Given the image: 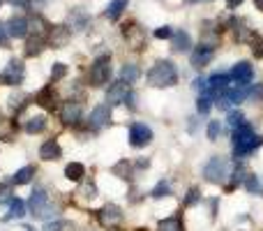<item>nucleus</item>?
Returning <instances> with one entry per match:
<instances>
[{
	"label": "nucleus",
	"mask_w": 263,
	"mask_h": 231,
	"mask_svg": "<svg viewBox=\"0 0 263 231\" xmlns=\"http://www.w3.org/2000/svg\"><path fill=\"white\" fill-rule=\"evenodd\" d=\"M111 74H114V67H111V58L109 56H100L95 63L90 65V72H88V81L90 86L102 88L104 83L111 81Z\"/></svg>",
	"instance_id": "nucleus-4"
},
{
	"label": "nucleus",
	"mask_w": 263,
	"mask_h": 231,
	"mask_svg": "<svg viewBox=\"0 0 263 231\" xmlns=\"http://www.w3.org/2000/svg\"><path fill=\"white\" fill-rule=\"evenodd\" d=\"M100 224L102 227H118L120 222L125 220V213H123V208L120 206H116V204H106V206H102V210H100Z\"/></svg>",
	"instance_id": "nucleus-10"
},
{
	"label": "nucleus",
	"mask_w": 263,
	"mask_h": 231,
	"mask_svg": "<svg viewBox=\"0 0 263 231\" xmlns=\"http://www.w3.org/2000/svg\"><path fill=\"white\" fill-rule=\"evenodd\" d=\"M86 125H88V130L90 132L106 130V127L111 125V106L109 104H97L95 109L90 111V116H88Z\"/></svg>",
	"instance_id": "nucleus-5"
},
{
	"label": "nucleus",
	"mask_w": 263,
	"mask_h": 231,
	"mask_svg": "<svg viewBox=\"0 0 263 231\" xmlns=\"http://www.w3.org/2000/svg\"><path fill=\"white\" fill-rule=\"evenodd\" d=\"M37 3H42V5H44V3H46V0H37Z\"/></svg>",
	"instance_id": "nucleus-48"
},
{
	"label": "nucleus",
	"mask_w": 263,
	"mask_h": 231,
	"mask_svg": "<svg viewBox=\"0 0 263 231\" xmlns=\"http://www.w3.org/2000/svg\"><path fill=\"white\" fill-rule=\"evenodd\" d=\"M252 54H254V58L263 60V40L261 37H252Z\"/></svg>",
	"instance_id": "nucleus-38"
},
{
	"label": "nucleus",
	"mask_w": 263,
	"mask_h": 231,
	"mask_svg": "<svg viewBox=\"0 0 263 231\" xmlns=\"http://www.w3.org/2000/svg\"><path fill=\"white\" fill-rule=\"evenodd\" d=\"M26 215V204H23L21 199H16V197H12L9 199V215L5 220H18Z\"/></svg>",
	"instance_id": "nucleus-28"
},
{
	"label": "nucleus",
	"mask_w": 263,
	"mask_h": 231,
	"mask_svg": "<svg viewBox=\"0 0 263 231\" xmlns=\"http://www.w3.org/2000/svg\"><path fill=\"white\" fill-rule=\"evenodd\" d=\"M242 185H245V190L250 192V194H259V197H263V183H261V178L256 176V173H247L245 176V183H242Z\"/></svg>",
	"instance_id": "nucleus-26"
},
{
	"label": "nucleus",
	"mask_w": 263,
	"mask_h": 231,
	"mask_svg": "<svg viewBox=\"0 0 263 231\" xmlns=\"http://www.w3.org/2000/svg\"><path fill=\"white\" fill-rule=\"evenodd\" d=\"M213 97H215L213 91H205L203 95L196 100V111H199V114H210V109H213Z\"/></svg>",
	"instance_id": "nucleus-29"
},
{
	"label": "nucleus",
	"mask_w": 263,
	"mask_h": 231,
	"mask_svg": "<svg viewBox=\"0 0 263 231\" xmlns=\"http://www.w3.org/2000/svg\"><path fill=\"white\" fill-rule=\"evenodd\" d=\"M5 28H7V35L9 37H16V40H23V37H28V30H30L26 16H12L7 23H5Z\"/></svg>",
	"instance_id": "nucleus-14"
},
{
	"label": "nucleus",
	"mask_w": 263,
	"mask_h": 231,
	"mask_svg": "<svg viewBox=\"0 0 263 231\" xmlns=\"http://www.w3.org/2000/svg\"><path fill=\"white\" fill-rule=\"evenodd\" d=\"M157 231H185V224L180 215H168L157 222Z\"/></svg>",
	"instance_id": "nucleus-23"
},
{
	"label": "nucleus",
	"mask_w": 263,
	"mask_h": 231,
	"mask_svg": "<svg viewBox=\"0 0 263 231\" xmlns=\"http://www.w3.org/2000/svg\"><path fill=\"white\" fill-rule=\"evenodd\" d=\"M88 23H90V21H88V16L81 12V7H77V9H74V26H77L79 30H86V28H88Z\"/></svg>",
	"instance_id": "nucleus-36"
},
{
	"label": "nucleus",
	"mask_w": 263,
	"mask_h": 231,
	"mask_svg": "<svg viewBox=\"0 0 263 231\" xmlns=\"http://www.w3.org/2000/svg\"><path fill=\"white\" fill-rule=\"evenodd\" d=\"M155 37H157V40H168V37H173L171 26H162V28H157V30H155Z\"/></svg>",
	"instance_id": "nucleus-39"
},
{
	"label": "nucleus",
	"mask_w": 263,
	"mask_h": 231,
	"mask_svg": "<svg viewBox=\"0 0 263 231\" xmlns=\"http://www.w3.org/2000/svg\"><path fill=\"white\" fill-rule=\"evenodd\" d=\"M28 206H30V213L35 215V218H42V213L49 208V194H46L44 187H35V190H32L30 199H28Z\"/></svg>",
	"instance_id": "nucleus-12"
},
{
	"label": "nucleus",
	"mask_w": 263,
	"mask_h": 231,
	"mask_svg": "<svg viewBox=\"0 0 263 231\" xmlns=\"http://www.w3.org/2000/svg\"><path fill=\"white\" fill-rule=\"evenodd\" d=\"M129 95V88L127 83L123 81H116L109 86V91H106V102H109V106H118V104H125V100H127Z\"/></svg>",
	"instance_id": "nucleus-13"
},
{
	"label": "nucleus",
	"mask_w": 263,
	"mask_h": 231,
	"mask_svg": "<svg viewBox=\"0 0 263 231\" xmlns=\"http://www.w3.org/2000/svg\"><path fill=\"white\" fill-rule=\"evenodd\" d=\"M65 178L72 183H79L86 178V167H83L81 162H69L67 167H65Z\"/></svg>",
	"instance_id": "nucleus-24"
},
{
	"label": "nucleus",
	"mask_w": 263,
	"mask_h": 231,
	"mask_svg": "<svg viewBox=\"0 0 263 231\" xmlns=\"http://www.w3.org/2000/svg\"><path fill=\"white\" fill-rule=\"evenodd\" d=\"M171 194V185H168V181H159L157 185L153 187V192H150V197L153 199H164V197Z\"/></svg>",
	"instance_id": "nucleus-30"
},
{
	"label": "nucleus",
	"mask_w": 263,
	"mask_h": 231,
	"mask_svg": "<svg viewBox=\"0 0 263 231\" xmlns=\"http://www.w3.org/2000/svg\"><path fill=\"white\" fill-rule=\"evenodd\" d=\"M37 104L40 106H44V109H49V111H53L55 109V100H58V97H55V93H53V88L51 86H46V88H42L40 93H37Z\"/></svg>",
	"instance_id": "nucleus-21"
},
{
	"label": "nucleus",
	"mask_w": 263,
	"mask_h": 231,
	"mask_svg": "<svg viewBox=\"0 0 263 231\" xmlns=\"http://www.w3.org/2000/svg\"><path fill=\"white\" fill-rule=\"evenodd\" d=\"M196 3H210V0H196Z\"/></svg>",
	"instance_id": "nucleus-47"
},
{
	"label": "nucleus",
	"mask_w": 263,
	"mask_h": 231,
	"mask_svg": "<svg viewBox=\"0 0 263 231\" xmlns=\"http://www.w3.org/2000/svg\"><path fill=\"white\" fill-rule=\"evenodd\" d=\"M23 79H26V65L16 58L9 60L7 67H5L3 74H0V81L7 83V86H21Z\"/></svg>",
	"instance_id": "nucleus-7"
},
{
	"label": "nucleus",
	"mask_w": 263,
	"mask_h": 231,
	"mask_svg": "<svg viewBox=\"0 0 263 231\" xmlns=\"http://www.w3.org/2000/svg\"><path fill=\"white\" fill-rule=\"evenodd\" d=\"M7 28L5 26H0V46H7Z\"/></svg>",
	"instance_id": "nucleus-43"
},
{
	"label": "nucleus",
	"mask_w": 263,
	"mask_h": 231,
	"mask_svg": "<svg viewBox=\"0 0 263 231\" xmlns=\"http://www.w3.org/2000/svg\"><path fill=\"white\" fill-rule=\"evenodd\" d=\"M46 42H49V46H53V49H63L69 42V30L65 26H53L46 32Z\"/></svg>",
	"instance_id": "nucleus-16"
},
{
	"label": "nucleus",
	"mask_w": 263,
	"mask_h": 231,
	"mask_svg": "<svg viewBox=\"0 0 263 231\" xmlns=\"http://www.w3.org/2000/svg\"><path fill=\"white\" fill-rule=\"evenodd\" d=\"M40 157L44 159V162H55V159L63 157V148H60V144L55 139H46L44 144L40 146Z\"/></svg>",
	"instance_id": "nucleus-15"
},
{
	"label": "nucleus",
	"mask_w": 263,
	"mask_h": 231,
	"mask_svg": "<svg viewBox=\"0 0 263 231\" xmlns=\"http://www.w3.org/2000/svg\"><path fill=\"white\" fill-rule=\"evenodd\" d=\"M46 46H49V42H46L44 35H30L26 40V49H23V54H26V58H35V56H40Z\"/></svg>",
	"instance_id": "nucleus-17"
},
{
	"label": "nucleus",
	"mask_w": 263,
	"mask_h": 231,
	"mask_svg": "<svg viewBox=\"0 0 263 231\" xmlns=\"http://www.w3.org/2000/svg\"><path fill=\"white\" fill-rule=\"evenodd\" d=\"M215 49H217V46L215 44H196V49L192 51V67H205V65H210V60L215 58Z\"/></svg>",
	"instance_id": "nucleus-11"
},
{
	"label": "nucleus",
	"mask_w": 263,
	"mask_h": 231,
	"mask_svg": "<svg viewBox=\"0 0 263 231\" xmlns=\"http://www.w3.org/2000/svg\"><path fill=\"white\" fill-rule=\"evenodd\" d=\"M23 130L28 132V134H42V132L46 130V118L44 116H32L26 120V125H23Z\"/></svg>",
	"instance_id": "nucleus-25"
},
{
	"label": "nucleus",
	"mask_w": 263,
	"mask_h": 231,
	"mask_svg": "<svg viewBox=\"0 0 263 231\" xmlns=\"http://www.w3.org/2000/svg\"><path fill=\"white\" fill-rule=\"evenodd\" d=\"M229 83H233V81H231V74L217 72V74H213V77L208 79V91H213V93H224V91L229 88Z\"/></svg>",
	"instance_id": "nucleus-20"
},
{
	"label": "nucleus",
	"mask_w": 263,
	"mask_h": 231,
	"mask_svg": "<svg viewBox=\"0 0 263 231\" xmlns=\"http://www.w3.org/2000/svg\"><path fill=\"white\" fill-rule=\"evenodd\" d=\"M178 79H180V72H178V67L168 58H162V60H155V65L150 67V72H148V86L164 91V88H173V86H176Z\"/></svg>",
	"instance_id": "nucleus-2"
},
{
	"label": "nucleus",
	"mask_w": 263,
	"mask_h": 231,
	"mask_svg": "<svg viewBox=\"0 0 263 231\" xmlns=\"http://www.w3.org/2000/svg\"><path fill=\"white\" fill-rule=\"evenodd\" d=\"M114 231H123V229H114Z\"/></svg>",
	"instance_id": "nucleus-49"
},
{
	"label": "nucleus",
	"mask_w": 263,
	"mask_h": 231,
	"mask_svg": "<svg viewBox=\"0 0 263 231\" xmlns=\"http://www.w3.org/2000/svg\"><path fill=\"white\" fill-rule=\"evenodd\" d=\"M127 3L129 0H111V3L106 5V9H104V16L109 19V21H118V19L123 16L125 7H127Z\"/></svg>",
	"instance_id": "nucleus-22"
},
{
	"label": "nucleus",
	"mask_w": 263,
	"mask_h": 231,
	"mask_svg": "<svg viewBox=\"0 0 263 231\" xmlns=\"http://www.w3.org/2000/svg\"><path fill=\"white\" fill-rule=\"evenodd\" d=\"M219 134H222V120H210L208 122V130H205L208 141H217Z\"/></svg>",
	"instance_id": "nucleus-33"
},
{
	"label": "nucleus",
	"mask_w": 263,
	"mask_h": 231,
	"mask_svg": "<svg viewBox=\"0 0 263 231\" xmlns=\"http://www.w3.org/2000/svg\"><path fill=\"white\" fill-rule=\"evenodd\" d=\"M67 77V65L65 63H55L51 69V81H60V79Z\"/></svg>",
	"instance_id": "nucleus-35"
},
{
	"label": "nucleus",
	"mask_w": 263,
	"mask_h": 231,
	"mask_svg": "<svg viewBox=\"0 0 263 231\" xmlns=\"http://www.w3.org/2000/svg\"><path fill=\"white\" fill-rule=\"evenodd\" d=\"M65 229H67L65 222H46V227H44V231H65Z\"/></svg>",
	"instance_id": "nucleus-41"
},
{
	"label": "nucleus",
	"mask_w": 263,
	"mask_h": 231,
	"mask_svg": "<svg viewBox=\"0 0 263 231\" xmlns=\"http://www.w3.org/2000/svg\"><path fill=\"white\" fill-rule=\"evenodd\" d=\"M139 79H141V67L136 63H125L120 67V81L123 83L134 86V83H139Z\"/></svg>",
	"instance_id": "nucleus-19"
},
{
	"label": "nucleus",
	"mask_w": 263,
	"mask_h": 231,
	"mask_svg": "<svg viewBox=\"0 0 263 231\" xmlns=\"http://www.w3.org/2000/svg\"><path fill=\"white\" fill-rule=\"evenodd\" d=\"M254 5H256V9H259V12H263V0H254Z\"/></svg>",
	"instance_id": "nucleus-46"
},
{
	"label": "nucleus",
	"mask_w": 263,
	"mask_h": 231,
	"mask_svg": "<svg viewBox=\"0 0 263 231\" xmlns=\"http://www.w3.org/2000/svg\"><path fill=\"white\" fill-rule=\"evenodd\" d=\"M171 49L176 51V54H187V51L192 49V37H190V32L187 30H178V32H173V37H171Z\"/></svg>",
	"instance_id": "nucleus-18"
},
{
	"label": "nucleus",
	"mask_w": 263,
	"mask_h": 231,
	"mask_svg": "<svg viewBox=\"0 0 263 231\" xmlns=\"http://www.w3.org/2000/svg\"><path fill=\"white\" fill-rule=\"evenodd\" d=\"M125 104H127V109H129V111H136V106H139V104H136V95H134V93H129V95H127Z\"/></svg>",
	"instance_id": "nucleus-42"
},
{
	"label": "nucleus",
	"mask_w": 263,
	"mask_h": 231,
	"mask_svg": "<svg viewBox=\"0 0 263 231\" xmlns=\"http://www.w3.org/2000/svg\"><path fill=\"white\" fill-rule=\"evenodd\" d=\"M60 120L67 127L79 125L83 120V104L79 100H67L63 104V109H60Z\"/></svg>",
	"instance_id": "nucleus-8"
},
{
	"label": "nucleus",
	"mask_w": 263,
	"mask_h": 231,
	"mask_svg": "<svg viewBox=\"0 0 263 231\" xmlns=\"http://www.w3.org/2000/svg\"><path fill=\"white\" fill-rule=\"evenodd\" d=\"M79 194H83L86 199H95V197H97V187L92 185V183H88V185H83V190L79 192Z\"/></svg>",
	"instance_id": "nucleus-40"
},
{
	"label": "nucleus",
	"mask_w": 263,
	"mask_h": 231,
	"mask_svg": "<svg viewBox=\"0 0 263 231\" xmlns=\"http://www.w3.org/2000/svg\"><path fill=\"white\" fill-rule=\"evenodd\" d=\"M155 139L153 130H150V125H145V122H132L129 127V146L132 148H145V146H150Z\"/></svg>",
	"instance_id": "nucleus-6"
},
{
	"label": "nucleus",
	"mask_w": 263,
	"mask_h": 231,
	"mask_svg": "<svg viewBox=\"0 0 263 231\" xmlns=\"http://www.w3.org/2000/svg\"><path fill=\"white\" fill-rule=\"evenodd\" d=\"M231 81L236 86H252V79H254V67H252L250 60H240V63L233 65L231 72Z\"/></svg>",
	"instance_id": "nucleus-9"
},
{
	"label": "nucleus",
	"mask_w": 263,
	"mask_h": 231,
	"mask_svg": "<svg viewBox=\"0 0 263 231\" xmlns=\"http://www.w3.org/2000/svg\"><path fill=\"white\" fill-rule=\"evenodd\" d=\"M242 5V0H227V7L229 9H236V7H240Z\"/></svg>",
	"instance_id": "nucleus-44"
},
{
	"label": "nucleus",
	"mask_w": 263,
	"mask_h": 231,
	"mask_svg": "<svg viewBox=\"0 0 263 231\" xmlns=\"http://www.w3.org/2000/svg\"><path fill=\"white\" fill-rule=\"evenodd\" d=\"M114 173H118L120 178H125V181H132V178H134V169H132V164L129 162H118L114 167Z\"/></svg>",
	"instance_id": "nucleus-31"
},
{
	"label": "nucleus",
	"mask_w": 263,
	"mask_h": 231,
	"mask_svg": "<svg viewBox=\"0 0 263 231\" xmlns=\"http://www.w3.org/2000/svg\"><path fill=\"white\" fill-rule=\"evenodd\" d=\"M263 146V136L256 134L254 127L250 122H242L238 130H233V139H231V148H233V157L236 159H245L250 153H254L256 148Z\"/></svg>",
	"instance_id": "nucleus-1"
},
{
	"label": "nucleus",
	"mask_w": 263,
	"mask_h": 231,
	"mask_svg": "<svg viewBox=\"0 0 263 231\" xmlns=\"http://www.w3.org/2000/svg\"><path fill=\"white\" fill-rule=\"evenodd\" d=\"M0 5H3V0H0Z\"/></svg>",
	"instance_id": "nucleus-50"
},
{
	"label": "nucleus",
	"mask_w": 263,
	"mask_h": 231,
	"mask_svg": "<svg viewBox=\"0 0 263 231\" xmlns=\"http://www.w3.org/2000/svg\"><path fill=\"white\" fill-rule=\"evenodd\" d=\"M227 120H229V125H231L233 130H238V127H240L242 122H247V120H245V116H242L240 111H229Z\"/></svg>",
	"instance_id": "nucleus-37"
},
{
	"label": "nucleus",
	"mask_w": 263,
	"mask_h": 231,
	"mask_svg": "<svg viewBox=\"0 0 263 231\" xmlns=\"http://www.w3.org/2000/svg\"><path fill=\"white\" fill-rule=\"evenodd\" d=\"M201 201V190L199 187H190L185 194V199H182V204H185V208H192V206H196Z\"/></svg>",
	"instance_id": "nucleus-32"
},
{
	"label": "nucleus",
	"mask_w": 263,
	"mask_h": 231,
	"mask_svg": "<svg viewBox=\"0 0 263 231\" xmlns=\"http://www.w3.org/2000/svg\"><path fill=\"white\" fill-rule=\"evenodd\" d=\"M247 100L254 102V104H261V102H263V83H252Z\"/></svg>",
	"instance_id": "nucleus-34"
},
{
	"label": "nucleus",
	"mask_w": 263,
	"mask_h": 231,
	"mask_svg": "<svg viewBox=\"0 0 263 231\" xmlns=\"http://www.w3.org/2000/svg\"><path fill=\"white\" fill-rule=\"evenodd\" d=\"M229 169H231V164H229L227 157H222V155H213V157L205 162V167H203V178L208 183L224 185V183H227V178L231 176V173H229Z\"/></svg>",
	"instance_id": "nucleus-3"
},
{
	"label": "nucleus",
	"mask_w": 263,
	"mask_h": 231,
	"mask_svg": "<svg viewBox=\"0 0 263 231\" xmlns=\"http://www.w3.org/2000/svg\"><path fill=\"white\" fill-rule=\"evenodd\" d=\"M12 5H16V7H28L30 5V0H9Z\"/></svg>",
	"instance_id": "nucleus-45"
},
{
	"label": "nucleus",
	"mask_w": 263,
	"mask_h": 231,
	"mask_svg": "<svg viewBox=\"0 0 263 231\" xmlns=\"http://www.w3.org/2000/svg\"><path fill=\"white\" fill-rule=\"evenodd\" d=\"M35 178V167L32 164H28V167H21L16 173H14V185H28V183Z\"/></svg>",
	"instance_id": "nucleus-27"
}]
</instances>
